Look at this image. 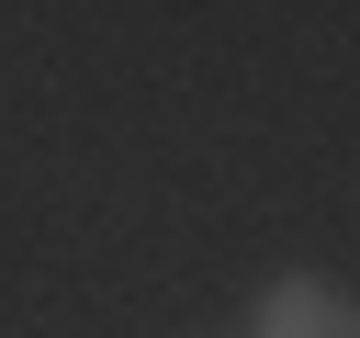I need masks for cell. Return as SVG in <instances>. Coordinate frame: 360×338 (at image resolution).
<instances>
[{
  "instance_id": "cell-1",
  "label": "cell",
  "mask_w": 360,
  "mask_h": 338,
  "mask_svg": "<svg viewBox=\"0 0 360 338\" xmlns=\"http://www.w3.org/2000/svg\"><path fill=\"white\" fill-rule=\"evenodd\" d=\"M259 338H360V304L326 282V270H281L259 293Z\"/></svg>"
}]
</instances>
